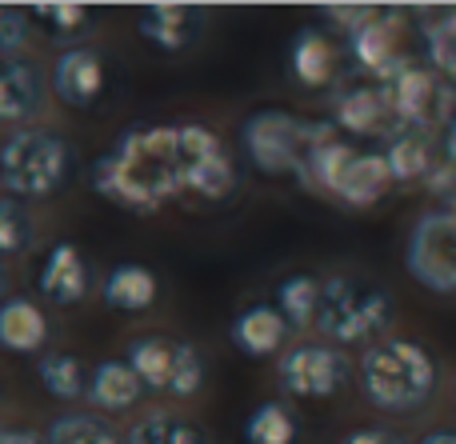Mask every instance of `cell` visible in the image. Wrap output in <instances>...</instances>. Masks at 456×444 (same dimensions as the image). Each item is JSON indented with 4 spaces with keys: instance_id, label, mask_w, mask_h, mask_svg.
<instances>
[{
    "instance_id": "obj_16",
    "label": "cell",
    "mask_w": 456,
    "mask_h": 444,
    "mask_svg": "<svg viewBox=\"0 0 456 444\" xmlns=\"http://www.w3.org/2000/svg\"><path fill=\"white\" fill-rule=\"evenodd\" d=\"M136 32L160 52H184L200 32V12L184 4H152L136 16Z\"/></svg>"
},
{
    "instance_id": "obj_37",
    "label": "cell",
    "mask_w": 456,
    "mask_h": 444,
    "mask_svg": "<svg viewBox=\"0 0 456 444\" xmlns=\"http://www.w3.org/2000/svg\"><path fill=\"white\" fill-rule=\"evenodd\" d=\"M8 288H12V277H8L4 261H0V304H4V301H8Z\"/></svg>"
},
{
    "instance_id": "obj_19",
    "label": "cell",
    "mask_w": 456,
    "mask_h": 444,
    "mask_svg": "<svg viewBox=\"0 0 456 444\" xmlns=\"http://www.w3.org/2000/svg\"><path fill=\"white\" fill-rule=\"evenodd\" d=\"M45 341H48L45 312L32 301H24V296H8L0 304V349L16 352V357H28V352L45 349Z\"/></svg>"
},
{
    "instance_id": "obj_30",
    "label": "cell",
    "mask_w": 456,
    "mask_h": 444,
    "mask_svg": "<svg viewBox=\"0 0 456 444\" xmlns=\"http://www.w3.org/2000/svg\"><path fill=\"white\" fill-rule=\"evenodd\" d=\"M32 248V221L16 197H0V261Z\"/></svg>"
},
{
    "instance_id": "obj_8",
    "label": "cell",
    "mask_w": 456,
    "mask_h": 444,
    "mask_svg": "<svg viewBox=\"0 0 456 444\" xmlns=\"http://www.w3.org/2000/svg\"><path fill=\"white\" fill-rule=\"evenodd\" d=\"M276 376H281V389L289 392V397L329 400L348 384L353 365H348V357L340 349H332V344H297V349L281 360Z\"/></svg>"
},
{
    "instance_id": "obj_24",
    "label": "cell",
    "mask_w": 456,
    "mask_h": 444,
    "mask_svg": "<svg viewBox=\"0 0 456 444\" xmlns=\"http://www.w3.org/2000/svg\"><path fill=\"white\" fill-rule=\"evenodd\" d=\"M321 296H324V285L308 272H292L276 285V304L273 309L284 317L289 328H308L316 317H321Z\"/></svg>"
},
{
    "instance_id": "obj_14",
    "label": "cell",
    "mask_w": 456,
    "mask_h": 444,
    "mask_svg": "<svg viewBox=\"0 0 456 444\" xmlns=\"http://www.w3.org/2000/svg\"><path fill=\"white\" fill-rule=\"evenodd\" d=\"M45 109V77L37 64L8 56L0 61V120H28Z\"/></svg>"
},
{
    "instance_id": "obj_20",
    "label": "cell",
    "mask_w": 456,
    "mask_h": 444,
    "mask_svg": "<svg viewBox=\"0 0 456 444\" xmlns=\"http://www.w3.org/2000/svg\"><path fill=\"white\" fill-rule=\"evenodd\" d=\"M385 160L393 168V181H420L433 173V128H412V125H396L388 133V149Z\"/></svg>"
},
{
    "instance_id": "obj_17",
    "label": "cell",
    "mask_w": 456,
    "mask_h": 444,
    "mask_svg": "<svg viewBox=\"0 0 456 444\" xmlns=\"http://www.w3.org/2000/svg\"><path fill=\"white\" fill-rule=\"evenodd\" d=\"M388 120H396V117H393L385 85H356L340 93L337 128H345L353 136H377V133H388Z\"/></svg>"
},
{
    "instance_id": "obj_18",
    "label": "cell",
    "mask_w": 456,
    "mask_h": 444,
    "mask_svg": "<svg viewBox=\"0 0 456 444\" xmlns=\"http://www.w3.org/2000/svg\"><path fill=\"white\" fill-rule=\"evenodd\" d=\"M284 333H289V325H284V317L273 304H252V309L236 312L232 328H228L236 352H244V357H252V360L273 357V352L281 349Z\"/></svg>"
},
{
    "instance_id": "obj_2",
    "label": "cell",
    "mask_w": 456,
    "mask_h": 444,
    "mask_svg": "<svg viewBox=\"0 0 456 444\" xmlns=\"http://www.w3.org/2000/svg\"><path fill=\"white\" fill-rule=\"evenodd\" d=\"M436 389V360L417 341L388 336L364 349L361 357V392L372 408L393 416H409L428 405Z\"/></svg>"
},
{
    "instance_id": "obj_1",
    "label": "cell",
    "mask_w": 456,
    "mask_h": 444,
    "mask_svg": "<svg viewBox=\"0 0 456 444\" xmlns=\"http://www.w3.org/2000/svg\"><path fill=\"white\" fill-rule=\"evenodd\" d=\"M93 189L128 213H157L165 200L184 192V165L173 125L128 128L96 160Z\"/></svg>"
},
{
    "instance_id": "obj_6",
    "label": "cell",
    "mask_w": 456,
    "mask_h": 444,
    "mask_svg": "<svg viewBox=\"0 0 456 444\" xmlns=\"http://www.w3.org/2000/svg\"><path fill=\"white\" fill-rule=\"evenodd\" d=\"M404 264L409 277L428 293H456V208H433L412 224Z\"/></svg>"
},
{
    "instance_id": "obj_34",
    "label": "cell",
    "mask_w": 456,
    "mask_h": 444,
    "mask_svg": "<svg viewBox=\"0 0 456 444\" xmlns=\"http://www.w3.org/2000/svg\"><path fill=\"white\" fill-rule=\"evenodd\" d=\"M0 444H40V437L28 429H0Z\"/></svg>"
},
{
    "instance_id": "obj_15",
    "label": "cell",
    "mask_w": 456,
    "mask_h": 444,
    "mask_svg": "<svg viewBox=\"0 0 456 444\" xmlns=\"http://www.w3.org/2000/svg\"><path fill=\"white\" fill-rule=\"evenodd\" d=\"M40 293L48 296L53 304H80L88 293V269H85V256H80L77 245H53L40 264Z\"/></svg>"
},
{
    "instance_id": "obj_28",
    "label": "cell",
    "mask_w": 456,
    "mask_h": 444,
    "mask_svg": "<svg viewBox=\"0 0 456 444\" xmlns=\"http://www.w3.org/2000/svg\"><path fill=\"white\" fill-rule=\"evenodd\" d=\"M45 444H120V437L109 421H101V416L72 413V416H61V421L48 424Z\"/></svg>"
},
{
    "instance_id": "obj_33",
    "label": "cell",
    "mask_w": 456,
    "mask_h": 444,
    "mask_svg": "<svg viewBox=\"0 0 456 444\" xmlns=\"http://www.w3.org/2000/svg\"><path fill=\"white\" fill-rule=\"evenodd\" d=\"M340 444H404L401 432L385 429V424H364V429H353Z\"/></svg>"
},
{
    "instance_id": "obj_31",
    "label": "cell",
    "mask_w": 456,
    "mask_h": 444,
    "mask_svg": "<svg viewBox=\"0 0 456 444\" xmlns=\"http://www.w3.org/2000/svg\"><path fill=\"white\" fill-rule=\"evenodd\" d=\"M40 24H45L53 36H72V32H85L93 24L88 4H72V0H56V4H32L28 8Z\"/></svg>"
},
{
    "instance_id": "obj_3",
    "label": "cell",
    "mask_w": 456,
    "mask_h": 444,
    "mask_svg": "<svg viewBox=\"0 0 456 444\" xmlns=\"http://www.w3.org/2000/svg\"><path fill=\"white\" fill-rule=\"evenodd\" d=\"M393 320V296L380 285L361 277H329L324 280V296H321V317H316V328H321L329 341L337 344H361L380 336Z\"/></svg>"
},
{
    "instance_id": "obj_36",
    "label": "cell",
    "mask_w": 456,
    "mask_h": 444,
    "mask_svg": "<svg viewBox=\"0 0 456 444\" xmlns=\"http://www.w3.org/2000/svg\"><path fill=\"white\" fill-rule=\"evenodd\" d=\"M420 444H456V429H433L420 437Z\"/></svg>"
},
{
    "instance_id": "obj_10",
    "label": "cell",
    "mask_w": 456,
    "mask_h": 444,
    "mask_svg": "<svg viewBox=\"0 0 456 444\" xmlns=\"http://www.w3.org/2000/svg\"><path fill=\"white\" fill-rule=\"evenodd\" d=\"M176 144H181L184 189L205 200H224L236 184V173L221 141L205 125H176Z\"/></svg>"
},
{
    "instance_id": "obj_32",
    "label": "cell",
    "mask_w": 456,
    "mask_h": 444,
    "mask_svg": "<svg viewBox=\"0 0 456 444\" xmlns=\"http://www.w3.org/2000/svg\"><path fill=\"white\" fill-rule=\"evenodd\" d=\"M24 36H28V16L20 8L0 4V61H8L24 44Z\"/></svg>"
},
{
    "instance_id": "obj_12",
    "label": "cell",
    "mask_w": 456,
    "mask_h": 444,
    "mask_svg": "<svg viewBox=\"0 0 456 444\" xmlns=\"http://www.w3.org/2000/svg\"><path fill=\"white\" fill-rule=\"evenodd\" d=\"M53 88L61 101L77 104V109H88L96 104V96L104 93V64L93 48H64L56 56L53 69Z\"/></svg>"
},
{
    "instance_id": "obj_4",
    "label": "cell",
    "mask_w": 456,
    "mask_h": 444,
    "mask_svg": "<svg viewBox=\"0 0 456 444\" xmlns=\"http://www.w3.org/2000/svg\"><path fill=\"white\" fill-rule=\"evenodd\" d=\"M72 173L69 141L56 133H16L0 149V184L12 197H53Z\"/></svg>"
},
{
    "instance_id": "obj_26",
    "label": "cell",
    "mask_w": 456,
    "mask_h": 444,
    "mask_svg": "<svg viewBox=\"0 0 456 444\" xmlns=\"http://www.w3.org/2000/svg\"><path fill=\"white\" fill-rule=\"evenodd\" d=\"M40 384H45L48 397L56 400H80L88 392V376H85V365H80V357H72V352H53V357L40 360Z\"/></svg>"
},
{
    "instance_id": "obj_11",
    "label": "cell",
    "mask_w": 456,
    "mask_h": 444,
    "mask_svg": "<svg viewBox=\"0 0 456 444\" xmlns=\"http://www.w3.org/2000/svg\"><path fill=\"white\" fill-rule=\"evenodd\" d=\"M396 32H401V20H396V16H377V12H372L361 28L348 32V44H353L356 64H361V69H369L380 85H385L388 77H396V72L409 64V61H404V52H401Z\"/></svg>"
},
{
    "instance_id": "obj_35",
    "label": "cell",
    "mask_w": 456,
    "mask_h": 444,
    "mask_svg": "<svg viewBox=\"0 0 456 444\" xmlns=\"http://www.w3.org/2000/svg\"><path fill=\"white\" fill-rule=\"evenodd\" d=\"M444 165L456 168V120H449V128H444Z\"/></svg>"
},
{
    "instance_id": "obj_7",
    "label": "cell",
    "mask_w": 456,
    "mask_h": 444,
    "mask_svg": "<svg viewBox=\"0 0 456 444\" xmlns=\"http://www.w3.org/2000/svg\"><path fill=\"white\" fill-rule=\"evenodd\" d=\"M128 365L136 368V376L144 381V389L173 392V397H192L205 381V365H200L197 349L173 336H136L128 344Z\"/></svg>"
},
{
    "instance_id": "obj_25",
    "label": "cell",
    "mask_w": 456,
    "mask_h": 444,
    "mask_svg": "<svg viewBox=\"0 0 456 444\" xmlns=\"http://www.w3.org/2000/svg\"><path fill=\"white\" fill-rule=\"evenodd\" d=\"M420 32H425L433 69L441 72L449 85H456V8H441V12L425 16V20H420Z\"/></svg>"
},
{
    "instance_id": "obj_5",
    "label": "cell",
    "mask_w": 456,
    "mask_h": 444,
    "mask_svg": "<svg viewBox=\"0 0 456 444\" xmlns=\"http://www.w3.org/2000/svg\"><path fill=\"white\" fill-rule=\"evenodd\" d=\"M321 128L324 125L297 120L284 109H260L240 125V144H244V157H248V165L256 168V173H265V176L297 173L300 176L316 136H321Z\"/></svg>"
},
{
    "instance_id": "obj_27",
    "label": "cell",
    "mask_w": 456,
    "mask_h": 444,
    "mask_svg": "<svg viewBox=\"0 0 456 444\" xmlns=\"http://www.w3.org/2000/svg\"><path fill=\"white\" fill-rule=\"evenodd\" d=\"M128 444H208L205 432L176 413H152L133 424Z\"/></svg>"
},
{
    "instance_id": "obj_29",
    "label": "cell",
    "mask_w": 456,
    "mask_h": 444,
    "mask_svg": "<svg viewBox=\"0 0 456 444\" xmlns=\"http://www.w3.org/2000/svg\"><path fill=\"white\" fill-rule=\"evenodd\" d=\"M244 440L248 444H292L297 440V421L281 405H260L244 421Z\"/></svg>"
},
{
    "instance_id": "obj_13",
    "label": "cell",
    "mask_w": 456,
    "mask_h": 444,
    "mask_svg": "<svg viewBox=\"0 0 456 444\" xmlns=\"http://www.w3.org/2000/svg\"><path fill=\"white\" fill-rule=\"evenodd\" d=\"M388 189H393V168H388L385 152H353V160L345 165L337 189H332V197L345 200L348 208H369Z\"/></svg>"
},
{
    "instance_id": "obj_23",
    "label": "cell",
    "mask_w": 456,
    "mask_h": 444,
    "mask_svg": "<svg viewBox=\"0 0 456 444\" xmlns=\"http://www.w3.org/2000/svg\"><path fill=\"white\" fill-rule=\"evenodd\" d=\"M101 296H104V304L117 312H144L157 301V277H152L144 264H117V269L104 277Z\"/></svg>"
},
{
    "instance_id": "obj_22",
    "label": "cell",
    "mask_w": 456,
    "mask_h": 444,
    "mask_svg": "<svg viewBox=\"0 0 456 444\" xmlns=\"http://www.w3.org/2000/svg\"><path fill=\"white\" fill-rule=\"evenodd\" d=\"M289 64L292 72H297L300 85L308 88H321L332 80V69H337V48H332V40L324 36L321 28H300L297 40H292V52H289Z\"/></svg>"
},
{
    "instance_id": "obj_9",
    "label": "cell",
    "mask_w": 456,
    "mask_h": 444,
    "mask_svg": "<svg viewBox=\"0 0 456 444\" xmlns=\"http://www.w3.org/2000/svg\"><path fill=\"white\" fill-rule=\"evenodd\" d=\"M388 104H393L396 125H412V128H433L449 117V80H441L436 69L425 64H404L396 77L385 80Z\"/></svg>"
},
{
    "instance_id": "obj_21",
    "label": "cell",
    "mask_w": 456,
    "mask_h": 444,
    "mask_svg": "<svg viewBox=\"0 0 456 444\" xmlns=\"http://www.w3.org/2000/svg\"><path fill=\"white\" fill-rule=\"evenodd\" d=\"M144 381L128 360H101L93 368V384H88V400L104 413H128L141 400Z\"/></svg>"
}]
</instances>
